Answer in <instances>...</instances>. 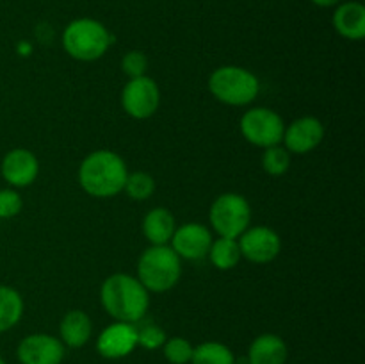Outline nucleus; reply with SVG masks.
Here are the masks:
<instances>
[{
	"label": "nucleus",
	"mask_w": 365,
	"mask_h": 364,
	"mask_svg": "<svg viewBox=\"0 0 365 364\" xmlns=\"http://www.w3.org/2000/svg\"><path fill=\"white\" fill-rule=\"evenodd\" d=\"M121 70L128 79L143 77L148 70V57L141 50H130L121 59Z\"/></svg>",
	"instance_id": "a878e982"
},
{
	"label": "nucleus",
	"mask_w": 365,
	"mask_h": 364,
	"mask_svg": "<svg viewBox=\"0 0 365 364\" xmlns=\"http://www.w3.org/2000/svg\"><path fill=\"white\" fill-rule=\"evenodd\" d=\"M289 357L287 343L278 334L257 335L248 348L250 364H285Z\"/></svg>",
	"instance_id": "2eb2a0df"
},
{
	"label": "nucleus",
	"mask_w": 365,
	"mask_h": 364,
	"mask_svg": "<svg viewBox=\"0 0 365 364\" xmlns=\"http://www.w3.org/2000/svg\"><path fill=\"white\" fill-rule=\"evenodd\" d=\"M312 2L319 7H334V6H337L341 0H312Z\"/></svg>",
	"instance_id": "cd10ccee"
},
{
	"label": "nucleus",
	"mask_w": 365,
	"mask_h": 364,
	"mask_svg": "<svg viewBox=\"0 0 365 364\" xmlns=\"http://www.w3.org/2000/svg\"><path fill=\"white\" fill-rule=\"evenodd\" d=\"M241 257L253 264H267L280 256L282 239L277 231L266 227V225H257L248 227L237 238Z\"/></svg>",
	"instance_id": "1a4fd4ad"
},
{
	"label": "nucleus",
	"mask_w": 365,
	"mask_h": 364,
	"mask_svg": "<svg viewBox=\"0 0 365 364\" xmlns=\"http://www.w3.org/2000/svg\"><path fill=\"white\" fill-rule=\"evenodd\" d=\"M0 364H7L6 360H4V357H2V355H0Z\"/></svg>",
	"instance_id": "c85d7f7f"
},
{
	"label": "nucleus",
	"mask_w": 365,
	"mask_h": 364,
	"mask_svg": "<svg viewBox=\"0 0 365 364\" xmlns=\"http://www.w3.org/2000/svg\"><path fill=\"white\" fill-rule=\"evenodd\" d=\"M24 310V296L11 285H0V334L16 327Z\"/></svg>",
	"instance_id": "6ab92c4d"
},
{
	"label": "nucleus",
	"mask_w": 365,
	"mask_h": 364,
	"mask_svg": "<svg viewBox=\"0 0 365 364\" xmlns=\"http://www.w3.org/2000/svg\"><path fill=\"white\" fill-rule=\"evenodd\" d=\"M166 332L155 323H148L138 328V346L145 350H159L166 343Z\"/></svg>",
	"instance_id": "393cba45"
},
{
	"label": "nucleus",
	"mask_w": 365,
	"mask_h": 364,
	"mask_svg": "<svg viewBox=\"0 0 365 364\" xmlns=\"http://www.w3.org/2000/svg\"><path fill=\"white\" fill-rule=\"evenodd\" d=\"M212 239V232L207 225L191 221L175 228L170 246L180 259L200 261L207 257Z\"/></svg>",
	"instance_id": "9b49d317"
},
{
	"label": "nucleus",
	"mask_w": 365,
	"mask_h": 364,
	"mask_svg": "<svg viewBox=\"0 0 365 364\" xmlns=\"http://www.w3.org/2000/svg\"><path fill=\"white\" fill-rule=\"evenodd\" d=\"M175 228V216L166 207H155L143 220V234L150 245H170Z\"/></svg>",
	"instance_id": "a211bd4d"
},
{
	"label": "nucleus",
	"mask_w": 365,
	"mask_h": 364,
	"mask_svg": "<svg viewBox=\"0 0 365 364\" xmlns=\"http://www.w3.org/2000/svg\"><path fill=\"white\" fill-rule=\"evenodd\" d=\"M160 103V89L148 75L128 79L121 91V107L134 120H148L157 113Z\"/></svg>",
	"instance_id": "6e6552de"
},
{
	"label": "nucleus",
	"mask_w": 365,
	"mask_h": 364,
	"mask_svg": "<svg viewBox=\"0 0 365 364\" xmlns=\"http://www.w3.org/2000/svg\"><path fill=\"white\" fill-rule=\"evenodd\" d=\"M123 191L130 196L132 200H148L150 196L155 193V181L150 173L146 171H134V173L127 175V181H125Z\"/></svg>",
	"instance_id": "5701e85b"
},
{
	"label": "nucleus",
	"mask_w": 365,
	"mask_h": 364,
	"mask_svg": "<svg viewBox=\"0 0 365 364\" xmlns=\"http://www.w3.org/2000/svg\"><path fill=\"white\" fill-rule=\"evenodd\" d=\"M21 207H24V200H21L20 193L13 188L0 189V220H9L20 214Z\"/></svg>",
	"instance_id": "bb28decb"
},
{
	"label": "nucleus",
	"mask_w": 365,
	"mask_h": 364,
	"mask_svg": "<svg viewBox=\"0 0 365 364\" xmlns=\"http://www.w3.org/2000/svg\"><path fill=\"white\" fill-rule=\"evenodd\" d=\"M334 29L346 39L360 41L365 38V7L360 2H344L331 18Z\"/></svg>",
	"instance_id": "dca6fc26"
},
{
	"label": "nucleus",
	"mask_w": 365,
	"mask_h": 364,
	"mask_svg": "<svg viewBox=\"0 0 365 364\" xmlns=\"http://www.w3.org/2000/svg\"><path fill=\"white\" fill-rule=\"evenodd\" d=\"M182 277V259L170 245H150L138 261V278L150 293H166Z\"/></svg>",
	"instance_id": "20e7f679"
},
{
	"label": "nucleus",
	"mask_w": 365,
	"mask_h": 364,
	"mask_svg": "<svg viewBox=\"0 0 365 364\" xmlns=\"http://www.w3.org/2000/svg\"><path fill=\"white\" fill-rule=\"evenodd\" d=\"M207 257H209L210 263L221 271L232 270V268L237 266L239 261L242 259L237 239L221 238V236L217 239H212Z\"/></svg>",
	"instance_id": "aec40b11"
},
{
	"label": "nucleus",
	"mask_w": 365,
	"mask_h": 364,
	"mask_svg": "<svg viewBox=\"0 0 365 364\" xmlns=\"http://www.w3.org/2000/svg\"><path fill=\"white\" fill-rule=\"evenodd\" d=\"M209 221L217 236L237 239L252 223V206L239 193H223L210 206Z\"/></svg>",
	"instance_id": "423d86ee"
},
{
	"label": "nucleus",
	"mask_w": 365,
	"mask_h": 364,
	"mask_svg": "<svg viewBox=\"0 0 365 364\" xmlns=\"http://www.w3.org/2000/svg\"><path fill=\"white\" fill-rule=\"evenodd\" d=\"M195 346L185 338H170L163 345V353L170 364H189Z\"/></svg>",
	"instance_id": "b1692460"
},
{
	"label": "nucleus",
	"mask_w": 365,
	"mask_h": 364,
	"mask_svg": "<svg viewBox=\"0 0 365 364\" xmlns=\"http://www.w3.org/2000/svg\"><path fill=\"white\" fill-rule=\"evenodd\" d=\"M291 152L285 146L274 145L269 148H264L262 168L266 173L273 175V177L287 173L289 168H291Z\"/></svg>",
	"instance_id": "4be33fe9"
},
{
	"label": "nucleus",
	"mask_w": 365,
	"mask_h": 364,
	"mask_svg": "<svg viewBox=\"0 0 365 364\" xmlns=\"http://www.w3.org/2000/svg\"><path fill=\"white\" fill-rule=\"evenodd\" d=\"M241 134L259 148L280 145L284 139V118L269 107H252L241 118Z\"/></svg>",
	"instance_id": "0eeeda50"
},
{
	"label": "nucleus",
	"mask_w": 365,
	"mask_h": 364,
	"mask_svg": "<svg viewBox=\"0 0 365 364\" xmlns=\"http://www.w3.org/2000/svg\"><path fill=\"white\" fill-rule=\"evenodd\" d=\"M0 173L13 188H27L38 178L39 161L31 150L13 148L4 156Z\"/></svg>",
	"instance_id": "4468645a"
},
{
	"label": "nucleus",
	"mask_w": 365,
	"mask_h": 364,
	"mask_svg": "<svg viewBox=\"0 0 365 364\" xmlns=\"http://www.w3.org/2000/svg\"><path fill=\"white\" fill-rule=\"evenodd\" d=\"M100 302L114 321L135 325L148 313L150 291L134 275L113 273L102 282Z\"/></svg>",
	"instance_id": "f257e3e1"
},
{
	"label": "nucleus",
	"mask_w": 365,
	"mask_h": 364,
	"mask_svg": "<svg viewBox=\"0 0 365 364\" xmlns=\"http://www.w3.org/2000/svg\"><path fill=\"white\" fill-rule=\"evenodd\" d=\"M209 91L217 102L232 107L250 106L259 96L260 82L255 74L242 66H220L210 74Z\"/></svg>",
	"instance_id": "39448f33"
},
{
	"label": "nucleus",
	"mask_w": 365,
	"mask_h": 364,
	"mask_svg": "<svg viewBox=\"0 0 365 364\" xmlns=\"http://www.w3.org/2000/svg\"><path fill=\"white\" fill-rule=\"evenodd\" d=\"M66 355V346L56 335L38 332L25 335L16 348L20 364H61Z\"/></svg>",
	"instance_id": "9d476101"
},
{
	"label": "nucleus",
	"mask_w": 365,
	"mask_h": 364,
	"mask_svg": "<svg viewBox=\"0 0 365 364\" xmlns=\"http://www.w3.org/2000/svg\"><path fill=\"white\" fill-rule=\"evenodd\" d=\"M324 139V125L316 116H302L287 125L284 131L285 148L291 153H309L316 150Z\"/></svg>",
	"instance_id": "ddd939ff"
},
{
	"label": "nucleus",
	"mask_w": 365,
	"mask_h": 364,
	"mask_svg": "<svg viewBox=\"0 0 365 364\" xmlns=\"http://www.w3.org/2000/svg\"><path fill=\"white\" fill-rule=\"evenodd\" d=\"M93 335V321L84 310L73 309L66 313L59 325V339L68 348H82Z\"/></svg>",
	"instance_id": "f3484780"
},
{
	"label": "nucleus",
	"mask_w": 365,
	"mask_h": 364,
	"mask_svg": "<svg viewBox=\"0 0 365 364\" xmlns=\"http://www.w3.org/2000/svg\"><path fill=\"white\" fill-rule=\"evenodd\" d=\"M189 364H235V355L223 343L205 341L195 346Z\"/></svg>",
	"instance_id": "412c9836"
},
{
	"label": "nucleus",
	"mask_w": 365,
	"mask_h": 364,
	"mask_svg": "<svg viewBox=\"0 0 365 364\" xmlns=\"http://www.w3.org/2000/svg\"><path fill=\"white\" fill-rule=\"evenodd\" d=\"M113 45V36L106 25L93 18H77L63 32V49L73 59L93 63L106 56Z\"/></svg>",
	"instance_id": "7ed1b4c3"
},
{
	"label": "nucleus",
	"mask_w": 365,
	"mask_h": 364,
	"mask_svg": "<svg viewBox=\"0 0 365 364\" xmlns=\"http://www.w3.org/2000/svg\"><path fill=\"white\" fill-rule=\"evenodd\" d=\"M138 348V327L123 321H114L100 332L96 350L102 357L110 360L123 359Z\"/></svg>",
	"instance_id": "f8f14e48"
},
{
	"label": "nucleus",
	"mask_w": 365,
	"mask_h": 364,
	"mask_svg": "<svg viewBox=\"0 0 365 364\" xmlns=\"http://www.w3.org/2000/svg\"><path fill=\"white\" fill-rule=\"evenodd\" d=\"M128 168L123 157L113 150H95L78 166V184L95 198H113L125 188Z\"/></svg>",
	"instance_id": "f03ea898"
}]
</instances>
